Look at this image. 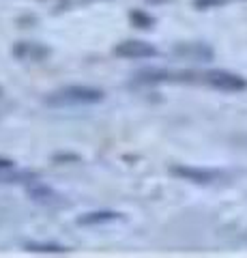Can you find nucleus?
<instances>
[{
    "label": "nucleus",
    "mask_w": 247,
    "mask_h": 258,
    "mask_svg": "<svg viewBox=\"0 0 247 258\" xmlns=\"http://www.w3.org/2000/svg\"><path fill=\"white\" fill-rule=\"evenodd\" d=\"M24 249L26 252H33V254H47V256H62V254H69L71 249L62 243H54V241H26L24 243Z\"/></svg>",
    "instance_id": "obj_9"
},
{
    "label": "nucleus",
    "mask_w": 247,
    "mask_h": 258,
    "mask_svg": "<svg viewBox=\"0 0 247 258\" xmlns=\"http://www.w3.org/2000/svg\"><path fill=\"white\" fill-rule=\"evenodd\" d=\"M232 3H247V0H194V7L198 11H209V9H217V7H226Z\"/></svg>",
    "instance_id": "obj_11"
},
{
    "label": "nucleus",
    "mask_w": 247,
    "mask_h": 258,
    "mask_svg": "<svg viewBox=\"0 0 247 258\" xmlns=\"http://www.w3.org/2000/svg\"><path fill=\"white\" fill-rule=\"evenodd\" d=\"M106 99V93L91 84H69L45 95L43 103L50 108H82V106H97Z\"/></svg>",
    "instance_id": "obj_1"
},
{
    "label": "nucleus",
    "mask_w": 247,
    "mask_h": 258,
    "mask_svg": "<svg viewBox=\"0 0 247 258\" xmlns=\"http://www.w3.org/2000/svg\"><path fill=\"white\" fill-rule=\"evenodd\" d=\"M26 191H28V196H30V200H33V203L41 205V207H45V209H62V207L69 205L60 191H56L54 187H50V185L41 183L39 179L33 181V183H28V185H26Z\"/></svg>",
    "instance_id": "obj_5"
},
{
    "label": "nucleus",
    "mask_w": 247,
    "mask_h": 258,
    "mask_svg": "<svg viewBox=\"0 0 247 258\" xmlns=\"http://www.w3.org/2000/svg\"><path fill=\"white\" fill-rule=\"evenodd\" d=\"M112 54L125 60H146L159 56V50L153 43L144 41V39H125V41L112 47Z\"/></svg>",
    "instance_id": "obj_3"
},
{
    "label": "nucleus",
    "mask_w": 247,
    "mask_h": 258,
    "mask_svg": "<svg viewBox=\"0 0 247 258\" xmlns=\"http://www.w3.org/2000/svg\"><path fill=\"white\" fill-rule=\"evenodd\" d=\"M172 54L183 60H194V62H211L215 58V50L209 43L202 41H183L172 47Z\"/></svg>",
    "instance_id": "obj_6"
},
{
    "label": "nucleus",
    "mask_w": 247,
    "mask_h": 258,
    "mask_svg": "<svg viewBox=\"0 0 247 258\" xmlns=\"http://www.w3.org/2000/svg\"><path fill=\"white\" fill-rule=\"evenodd\" d=\"M129 22L133 24L135 28H140V30H150L155 26V18L150 13H146L144 9H131L129 11Z\"/></svg>",
    "instance_id": "obj_10"
},
{
    "label": "nucleus",
    "mask_w": 247,
    "mask_h": 258,
    "mask_svg": "<svg viewBox=\"0 0 247 258\" xmlns=\"http://www.w3.org/2000/svg\"><path fill=\"white\" fill-rule=\"evenodd\" d=\"M200 84L224 93H241L247 88V80L228 69H204L200 71Z\"/></svg>",
    "instance_id": "obj_2"
},
{
    "label": "nucleus",
    "mask_w": 247,
    "mask_h": 258,
    "mask_svg": "<svg viewBox=\"0 0 247 258\" xmlns=\"http://www.w3.org/2000/svg\"><path fill=\"white\" fill-rule=\"evenodd\" d=\"M170 174L179 176L183 181L196 183V185H213L219 179H224V172L221 170H215V168H200V166H185V164L172 166Z\"/></svg>",
    "instance_id": "obj_4"
},
{
    "label": "nucleus",
    "mask_w": 247,
    "mask_h": 258,
    "mask_svg": "<svg viewBox=\"0 0 247 258\" xmlns=\"http://www.w3.org/2000/svg\"><path fill=\"white\" fill-rule=\"evenodd\" d=\"M11 54L18 60H30V62H41L52 54V50L39 41H20L13 45Z\"/></svg>",
    "instance_id": "obj_7"
},
{
    "label": "nucleus",
    "mask_w": 247,
    "mask_h": 258,
    "mask_svg": "<svg viewBox=\"0 0 247 258\" xmlns=\"http://www.w3.org/2000/svg\"><path fill=\"white\" fill-rule=\"evenodd\" d=\"M11 168H15V161L0 155V172H7V170H11Z\"/></svg>",
    "instance_id": "obj_12"
},
{
    "label": "nucleus",
    "mask_w": 247,
    "mask_h": 258,
    "mask_svg": "<svg viewBox=\"0 0 247 258\" xmlns=\"http://www.w3.org/2000/svg\"><path fill=\"white\" fill-rule=\"evenodd\" d=\"M123 220V213L112 211V209H99V211H89L84 215H79L75 224L77 226H103V224H112Z\"/></svg>",
    "instance_id": "obj_8"
}]
</instances>
